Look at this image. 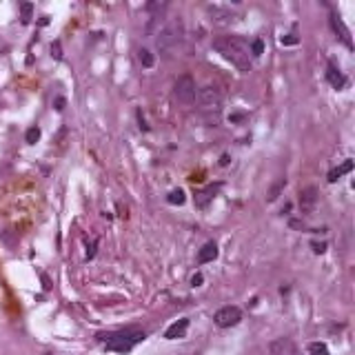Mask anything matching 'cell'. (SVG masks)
<instances>
[{"mask_svg":"<svg viewBox=\"0 0 355 355\" xmlns=\"http://www.w3.org/2000/svg\"><path fill=\"white\" fill-rule=\"evenodd\" d=\"M213 49L233 67H238L242 73L251 69V49L247 40L240 36H217L213 38Z\"/></svg>","mask_w":355,"mask_h":355,"instance_id":"6da1fadb","label":"cell"},{"mask_svg":"<svg viewBox=\"0 0 355 355\" xmlns=\"http://www.w3.org/2000/svg\"><path fill=\"white\" fill-rule=\"evenodd\" d=\"M146 333L140 328H124V331H113V333H100L98 340L105 342V346L115 353H129L136 344L144 342Z\"/></svg>","mask_w":355,"mask_h":355,"instance_id":"7a4b0ae2","label":"cell"},{"mask_svg":"<svg viewBox=\"0 0 355 355\" xmlns=\"http://www.w3.org/2000/svg\"><path fill=\"white\" fill-rule=\"evenodd\" d=\"M198 102H200V111L207 118V122L211 127H215L217 120H220V111H222V91L213 84H207L198 91Z\"/></svg>","mask_w":355,"mask_h":355,"instance_id":"3957f363","label":"cell"},{"mask_svg":"<svg viewBox=\"0 0 355 355\" xmlns=\"http://www.w3.org/2000/svg\"><path fill=\"white\" fill-rule=\"evenodd\" d=\"M182 40H184V25H182L180 18H173V20H169L167 25L160 29L158 38H155V44H158L160 51L171 53L173 49L180 47Z\"/></svg>","mask_w":355,"mask_h":355,"instance_id":"277c9868","label":"cell"},{"mask_svg":"<svg viewBox=\"0 0 355 355\" xmlns=\"http://www.w3.org/2000/svg\"><path fill=\"white\" fill-rule=\"evenodd\" d=\"M173 96H176V100L180 102L182 106H191L195 102V96H198L195 80L191 78L189 73L180 75V78L176 80V87H173Z\"/></svg>","mask_w":355,"mask_h":355,"instance_id":"5b68a950","label":"cell"},{"mask_svg":"<svg viewBox=\"0 0 355 355\" xmlns=\"http://www.w3.org/2000/svg\"><path fill=\"white\" fill-rule=\"evenodd\" d=\"M242 320V311L238 306H222L215 315H213V322L217 324L220 328H231Z\"/></svg>","mask_w":355,"mask_h":355,"instance_id":"8992f818","label":"cell"},{"mask_svg":"<svg viewBox=\"0 0 355 355\" xmlns=\"http://www.w3.org/2000/svg\"><path fill=\"white\" fill-rule=\"evenodd\" d=\"M266 355H297V349L291 337H278V340H273L269 344Z\"/></svg>","mask_w":355,"mask_h":355,"instance_id":"52a82bcc","label":"cell"},{"mask_svg":"<svg viewBox=\"0 0 355 355\" xmlns=\"http://www.w3.org/2000/svg\"><path fill=\"white\" fill-rule=\"evenodd\" d=\"M207 13L211 16V22H215V25H220V27H226L235 20V13H231L229 9H224V7H217V4H209Z\"/></svg>","mask_w":355,"mask_h":355,"instance_id":"ba28073f","label":"cell"},{"mask_svg":"<svg viewBox=\"0 0 355 355\" xmlns=\"http://www.w3.org/2000/svg\"><path fill=\"white\" fill-rule=\"evenodd\" d=\"M315 204H318V189L315 186H304V189L300 191V209L304 215H309V213H313Z\"/></svg>","mask_w":355,"mask_h":355,"instance_id":"9c48e42d","label":"cell"},{"mask_svg":"<svg viewBox=\"0 0 355 355\" xmlns=\"http://www.w3.org/2000/svg\"><path fill=\"white\" fill-rule=\"evenodd\" d=\"M328 20H331V27H333V31L337 34V38H340L342 42H344L349 49H353V40H351V31H349V27L344 25V20H342V18L337 16V13H331V18H328Z\"/></svg>","mask_w":355,"mask_h":355,"instance_id":"30bf717a","label":"cell"},{"mask_svg":"<svg viewBox=\"0 0 355 355\" xmlns=\"http://www.w3.org/2000/svg\"><path fill=\"white\" fill-rule=\"evenodd\" d=\"M220 186H222V184L217 182V184H209L204 191H200V193L195 195V207H198V209H207V204L211 202L213 198H215V193L220 191Z\"/></svg>","mask_w":355,"mask_h":355,"instance_id":"8fae6325","label":"cell"},{"mask_svg":"<svg viewBox=\"0 0 355 355\" xmlns=\"http://www.w3.org/2000/svg\"><path fill=\"white\" fill-rule=\"evenodd\" d=\"M326 80H328V84H331L333 89H342V87L346 84L344 73H342V71L335 67V62H328V67H326Z\"/></svg>","mask_w":355,"mask_h":355,"instance_id":"7c38bea8","label":"cell"},{"mask_svg":"<svg viewBox=\"0 0 355 355\" xmlns=\"http://www.w3.org/2000/svg\"><path fill=\"white\" fill-rule=\"evenodd\" d=\"M186 328H189V318H182V320H178V322H173L171 326L164 331V337H167V340H178V337H184Z\"/></svg>","mask_w":355,"mask_h":355,"instance_id":"4fadbf2b","label":"cell"},{"mask_svg":"<svg viewBox=\"0 0 355 355\" xmlns=\"http://www.w3.org/2000/svg\"><path fill=\"white\" fill-rule=\"evenodd\" d=\"M217 257V244L215 242H207L202 248L198 251V264H207V262H213Z\"/></svg>","mask_w":355,"mask_h":355,"instance_id":"5bb4252c","label":"cell"},{"mask_svg":"<svg viewBox=\"0 0 355 355\" xmlns=\"http://www.w3.org/2000/svg\"><path fill=\"white\" fill-rule=\"evenodd\" d=\"M284 186H286V178H278V180L271 184L269 193H266V202H275V200L280 198V193L284 191Z\"/></svg>","mask_w":355,"mask_h":355,"instance_id":"9a60e30c","label":"cell"},{"mask_svg":"<svg viewBox=\"0 0 355 355\" xmlns=\"http://www.w3.org/2000/svg\"><path fill=\"white\" fill-rule=\"evenodd\" d=\"M353 171V160H344V162L340 164L337 169H333L331 173H328V182H335V180H340L344 173H351Z\"/></svg>","mask_w":355,"mask_h":355,"instance_id":"2e32d148","label":"cell"},{"mask_svg":"<svg viewBox=\"0 0 355 355\" xmlns=\"http://www.w3.org/2000/svg\"><path fill=\"white\" fill-rule=\"evenodd\" d=\"M0 240H2V242L7 244L9 248H13V247L18 244V235H16V231H11V229L0 231Z\"/></svg>","mask_w":355,"mask_h":355,"instance_id":"e0dca14e","label":"cell"},{"mask_svg":"<svg viewBox=\"0 0 355 355\" xmlns=\"http://www.w3.org/2000/svg\"><path fill=\"white\" fill-rule=\"evenodd\" d=\"M167 202H169V204H184V202H186L184 191H182V189H173L171 193L167 195Z\"/></svg>","mask_w":355,"mask_h":355,"instance_id":"ac0fdd59","label":"cell"},{"mask_svg":"<svg viewBox=\"0 0 355 355\" xmlns=\"http://www.w3.org/2000/svg\"><path fill=\"white\" fill-rule=\"evenodd\" d=\"M138 58H140L142 67H146V69H151V67H153V62H155L153 53H151L149 49H140V51H138Z\"/></svg>","mask_w":355,"mask_h":355,"instance_id":"d6986e66","label":"cell"},{"mask_svg":"<svg viewBox=\"0 0 355 355\" xmlns=\"http://www.w3.org/2000/svg\"><path fill=\"white\" fill-rule=\"evenodd\" d=\"M309 353L311 355H328V349L324 342H311L309 344Z\"/></svg>","mask_w":355,"mask_h":355,"instance_id":"ffe728a7","label":"cell"},{"mask_svg":"<svg viewBox=\"0 0 355 355\" xmlns=\"http://www.w3.org/2000/svg\"><path fill=\"white\" fill-rule=\"evenodd\" d=\"M25 140H27V144H36V142L40 140V127H29L27 129Z\"/></svg>","mask_w":355,"mask_h":355,"instance_id":"44dd1931","label":"cell"},{"mask_svg":"<svg viewBox=\"0 0 355 355\" xmlns=\"http://www.w3.org/2000/svg\"><path fill=\"white\" fill-rule=\"evenodd\" d=\"M248 49H251V56H255V58L262 56V53H264V42H262V38H255V40H253Z\"/></svg>","mask_w":355,"mask_h":355,"instance_id":"7402d4cb","label":"cell"},{"mask_svg":"<svg viewBox=\"0 0 355 355\" xmlns=\"http://www.w3.org/2000/svg\"><path fill=\"white\" fill-rule=\"evenodd\" d=\"M31 11H34V4L31 2H22L20 4V13H22V22H25V25L31 20Z\"/></svg>","mask_w":355,"mask_h":355,"instance_id":"603a6c76","label":"cell"},{"mask_svg":"<svg viewBox=\"0 0 355 355\" xmlns=\"http://www.w3.org/2000/svg\"><path fill=\"white\" fill-rule=\"evenodd\" d=\"M280 42H282L284 47H288V44H297V42H300V38H297L295 34H288V36H282V38H280Z\"/></svg>","mask_w":355,"mask_h":355,"instance_id":"cb8c5ba5","label":"cell"},{"mask_svg":"<svg viewBox=\"0 0 355 355\" xmlns=\"http://www.w3.org/2000/svg\"><path fill=\"white\" fill-rule=\"evenodd\" d=\"M65 138H67V127H62L60 131H58V138H56L58 146H62V144H65Z\"/></svg>","mask_w":355,"mask_h":355,"instance_id":"d4e9b609","label":"cell"},{"mask_svg":"<svg viewBox=\"0 0 355 355\" xmlns=\"http://www.w3.org/2000/svg\"><path fill=\"white\" fill-rule=\"evenodd\" d=\"M311 247H313L315 253H324V251H326V244H324V242H320V244L318 242H311Z\"/></svg>","mask_w":355,"mask_h":355,"instance_id":"484cf974","label":"cell"},{"mask_svg":"<svg viewBox=\"0 0 355 355\" xmlns=\"http://www.w3.org/2000/svg\"><path fill=\"white\" fill-rule=\"evenodd\" d=\"M51 53L58 58V60H60V58H62V51H60V42H53V44H51Z\"/></svg>","mask_w":355,"mask_h":355,"instance_id":"4316f807","label":"cell"},{"mask_svg":"<svg viewBox=\"0 0 355 355\" xmlns=\"http://www.w3.org/2000/svg\"><path fill=\"white\" fill-rule=\"evenodd\" d=\"M65 102H67L65 98H62V96H58L56 100H53V105H56V111H62V109H65Z\"/></svg>","mask_w":355,"mask_h":355,"instance_id":"83f0119b","label":"cell"},{"mask_svg":"<svg viewBox=\"0 0 355 355\" xmlns=\"http://www.w3.org/2000/svg\"><path fill=\"white\" fill-rule=\"evenodd\" d=\"M138 122H140V129H142V131H149V124L144 122V118H142L140 111H138Z\"/></svg>","mask_w":355,"mask_h":355,"instance_id":"f1b7e54d","label":"cell"},{"mask_svg":"<svg viewBox=\"0 0 355 355\" xmlns=\"http://www.w3.org/2000/svg\"><path fill=\"white\" fill-rule=\"evenodd\" d=\"M191 284H193V286H200V284H202V273H195L193 278H191Z\"/></svg>","mask_w":355,"mask_h":355,"instance_id":"f546056e","label":"cell"},{"mask_svg":"<svg viewBox=\"0 0 355 355\" xmlns=\"http://www.w3.org/2000/svg\"><path fill=\"white\" fill-rule=\"evenodd\" d=\"M220 164H222V167H226V164H229V155H222V160H220Z\"/></svg>","mask_w":355,"mask_h":355,"instance_id":"4dcf8cb0","label":"cell"}]
</instances>
